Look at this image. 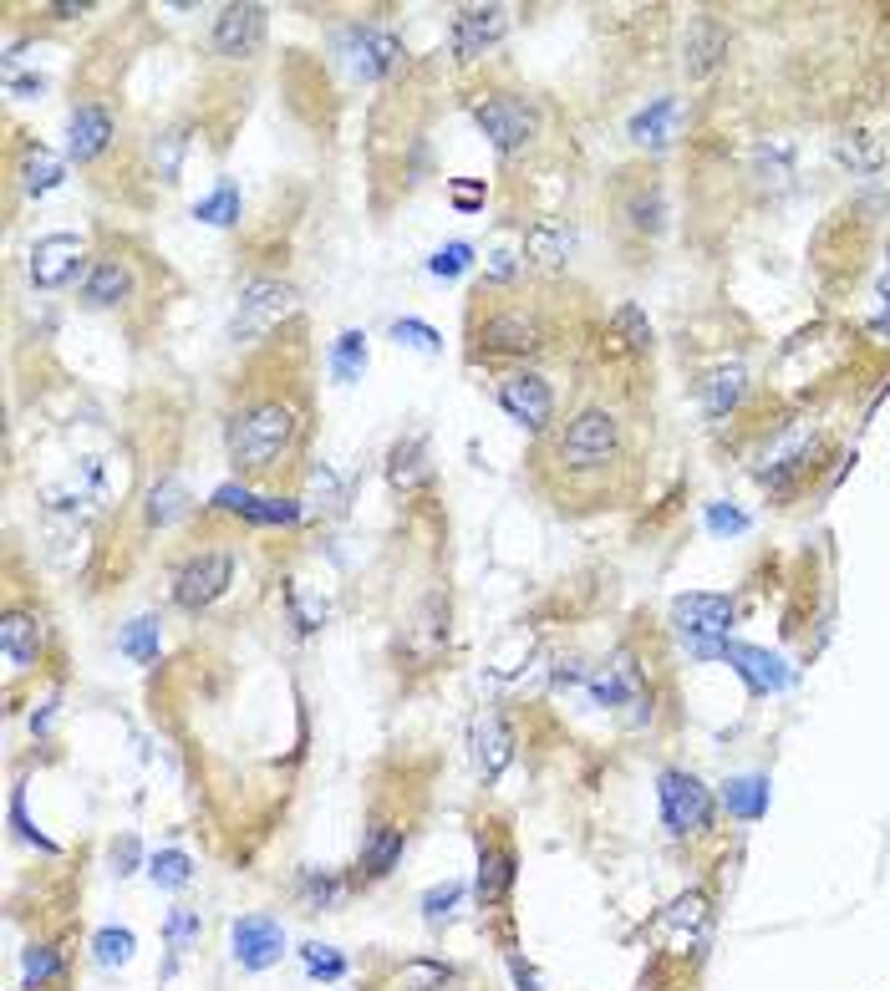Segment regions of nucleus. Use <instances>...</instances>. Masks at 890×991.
<instances>
[{
	"label": "nucleus",
	"instance_id": "nucleus-24",
	"mask_svg": "<svg viewBox=\"0 0 890 991\" xmlns=\"http://www.w3.org/2000/svg\"><path fill=\"white\" fill-rule=\"evenodd\" d=\"M402 849H408V829L402 824H372L367 844H361V870L367 880H387V874L402 864Z\"/></svg>",
	"mask_w": 890,
	"mask_h": 991
},
{
	"label": "nucleus",
	"instance_id": "nucleus-36",
	"mask_svg": "<svg viewBox=\"0 0 890 991\" xmlns=\"http://www.w3.org/2000/svg\"><path fill=\"white\" fill-rule=\"evenodd\" d=\"M183 148H189V132H183V128H169V132H158V138H153V173L163 183H179Z\"/></svg>",
	"mask_w": 890,
	"mask_h": 991
},
{
	"label": "nucleus",
	"instance_id": "nucleus-43",
	"mask_svg": "<svg viewBox=\"0 0 890 991\" xmlns=\"http://www.w3.org/2000/svg\"><path fill=\"white\" fill-rule=\"evenodd\" d=\"M199 935H204L199 910H169V920H163V941H169V951H193Z\"/></svg>",
	"mask_w": 890,
	"mask_h": 991
},
{
	"label": "nucleus",
	"instance_id": "nucleus-17",
	"mask_svg": "<svg viewBox=\"0 0 890 991\" xmlns=\"http://www.w3.org/2000/svg\"><path fill=\"white\" fill-rule=\"evenodd\" d=\"M722 661L738 671V677L748 681V692L758 697H769V692H783L789 687V671H783L779 657H769L763 645H743V641H728L722 645Z\"/></svg>",
	"mask_w": 890,
	"mask_h": 991
},
{
	"label": "nucleus",
	"instance_id": "nucleus-30",
	"mask_svg": "<svg viewBox=\"0 0 890 991\" xmlns=\"http://www.w3.org/2000/svg\"><path fill=\"white\" fill-rule=\"evenodd\" d=\"M189 514V489H183L179 478H158L153 493H148V524H173V519Z\"/></svg>",
	"mask_w": 890,
	"mask_h": 991
},
{
	"label": "nucleus",
	"instance_id": "nucleus-28",
	"mask_svg": "<svg viewBox=\"0 0 890 991\" xmlns=\"http://www.w3.org/2000/svg\"><path fill=\"white\" fill-rule=\"evenodd\" d=\"M524 254H530L534 264H544V270H560V264L570 260V229L550 224V219L530 224L524 229Z\"/></svg>",
	"mask_w": 890,
	"mask_h": 991
},
{
	"label": "nucleus",
	"instance_id": "nucleus-29",
	"mask_svg": "<svg viewBox=\"0 0 890 991\" xmlns=\"http://www.w3.org/2000/svg\"><path fill=\"white\" fill-rule=\"evenodd\" d=\"M672 118H677V102L672 97H657L647 112L631 118V138H637L641 148H667L672 143Z\"/></svg>",
	"mask_w": 890,
	"mask_h": 991
},
{
	"label": "nucleus",
	"instance_id": "nucleus-19",
	"mask_svg": "<svg viewBox=\"0 0 890 991\" xmlns=\"http://www.w3.org/2000/svg\"><path fill=\"white\" fill-rule=\"evenodd\" d=\"M0 657H6V671H11V677H21V671L37 667V657H41V621L37 615L6 610V621H0Z\"/></svg>",
	"mask_w": 890,
	"mask_h": 991
},
{
	"label": "nucleus",
	"instance_id": "nucleus-21",
	"mask_svg": "<svg viewBox=\"0 0 890 991\" xmlns=\"http://www.w3.org/2000/svg\"><path fill=\"white\" fill-rule=\"evenodd\" d=\"M509 758H514V732H509L499 717H483L479 728H473V763H479L483 783H499Z\"/></svg>",
	"mask_w": 890,
	"mask_h": 991
},
{
	"label": "nucleus",
	"instance_id": "nucleus-23",
	"mask_svg": "<svg viewBox=\"0 0 890 991\" xmlns=\"http://www.w3.org/2000/svg\"><path fill=\"white\" fill-rule=\"evenodd\" d=\"M748 392V371L743 361H718V367L702 377V407H708V418H728Z\"/></svg>",
	"mask_w": 890,
	"mask_h": 991
},
{
	"label": "nucleus",
	"instance_id": "nucleus-54",
	"mask_svg": "<svg viewBox=\"0 0 890 991\" xmlns=\"http://www.w3.org/2000/svg\"><path fill=\"white\" fill-rule=\"evenodd\" d=\"M509 971H514V987H519V991H540V981H534V971L524 967V955H509Z\"/></svg>",
	"mask_w": 890,
	"mask_h": 991
},
{
	"label": "nucleus",
	"instance_id": "nucleus-53",
	"mask_svg": "<svg viewBox=\"0 0 890 991\" xmlns=\"http://www.w3.org/2000/svg\"><path fill=\"white\" fill-rule=\"evenodd\" d=\"M514 270H519V264H514V254H509V250H493L489 254V276L493 280H514Z\"/></svg>",
	"mask_w": 890,
	"mask_h": 991
},
{
	"label": "nucleus",
	"instance_id": "nucleus-16",
	"mask_svg": "<svg viewBox=\"0 0 890 991\" xmlns=\"http://www.w3.org/2000/svg\"><path fill=\"white\" fill-rule=\"evenodd\" d=\"M82 239L77 234H47L37 239V250H31V280L41 290H61L67 280L82 270Z\"/></svg>",
	"mask_w": 890,
	"mask_h": 991
},
{
	"label": "nucleus",
	"instance_id": "nucleus-4",
	"mask_svg": "<svg viewBox=\"0 0 890 991\" xmlns=\"http://www.w3.org/2000/svg\"><path fill=\"white\" fill-rule=\"evenodd\" d=\"M657 799H662V824L667 834L687 839V834H702L712 824V793L702 789L698 773H687V768H667L657 778Z\"/></svg>",
	"mask_w": 890,
	"mask_h": 991
},
{
	"label": "nucleus",
	"instance_id": "nucleus-40",
	"mask_svg": "<svg viewBox=\"0 0 890 991\" xmlns=\"http://www.w3.org/2000/svg\"><path fill=\"white\" fill-rule=\"evenodd\" d=\"M158 641H163V631H158V615H138V621L118 635V645L133 661H153L158 657Z\"/></svg>",
	"mask_w": 890,
	"mask_h": 991
},
{
	"label": "nucleus",
	"instance_id": "nucleus-55",
	"mask_svg": "<svg viewBox=\"0 0 890 991\" xmlns=\"http://www.w3.org/2000/svg\"><path fill=\"white\" fill-rule=\"evenodd\" d=\"M453 203H458V209H479L483 189H479V183H453Z\"/></svg>",
	"mask_w": 890,
	"mask_h": 991
},
{
	"label": "nucleus",
	"instance_id": "nucleus-49",
	"mask_svg": "<svg viewBox=\"0 0 890 991\" xmlns=\"http://www.w3.org/2000/svg\"><path fill=\"white\" fill-rule=\"evenodd\" d=\"M469 244H448V250H438L433 260H428V270H433L438 280H453V276H463L469 270Z\"/></svg>",
	"mask_w": 890,
	"mask_h": 991
},
{
	"label": "nucleus",
	"instance_id": "nucleus-7",
	"mask_svg": "<svg viewBox=\"0 0 890 991\" xmlns=\"http://www.w3.org/2000/svg\"><path fill=\"white\" fill-rule=\"evenodd\" d=\"M662 945L672 955H687V961H702V951L712 945V905L702 890H687V895H677L672 905H667L662 915Z\"/></svg>",
	"mask_w": 890,
	"mask_h": 991
},
{
	"label": "nucleus",
	"instance_id": "nucleus-6",
	"mask_svg": "<svg viewBox=\"0 0 890 991\" xmlns=\"http://www.w3.org/2000/svg\"><path fill=\"white\" fill-rule=\"evenodd\" d=\"M473 118H479L483 138H489L499 153H519V148L530 143L534 132H540V112L530 102H519V97H473Z\"/></svg>",
	"mask_w": 890,
	"mask_h": 991
},
{
	"label": "nucleus",
	"instance_id": "nucleus-32",
	"mask_svg": "<svg viewBox=\"0 0 890 991\" xmlns=\"http://www.w3.org/2000/svg\"><path fill=\"white\" fill-rule=\"evenodd\" d=\"M61 183V163L47 148H26L21 153V189L26 193H51Z\"/></svg>",
	"mask_w": 890,
	"mask_h": 991
},
{
	"label": "nucleus",
	"instance_id": "nucleus-46",
	"mask_svg": "<svg viewBox=\"0 0 890 991\" xmlns=\"http://www.w3.org/2000/svg\"><path fill=\"white\" fill-rule=\"evenodd\" d=\"M240 519H250V524H296V519H301V503L296 499H250V509H244Z\"/></svg>",
	"mask_w": 890,
	"mask_h": 991
},
{
	"label": "nucleus",
	"instance_id": "nucleus-2",
	"mask_svg": "<svg viewBox=\"0 0 890 991\" xmlns=\"http://www.w3.org/2000/svg\"><path fill=\"white\" fill-rule=\"evenodd\" d=\"M301 422L290 412L286 402H254L244 407L240 418L229 422V463L240 468V473H266L276 468L280 458L290 453V442H296Z\"/></svg>",
	"mask_w": 890,
	"mask_h": 991
},
{
	"label": "nucleus",
	"instance_id": "nucleus-14",
	"mask_svg": "<svg viewBox=\"0 0 890 991\" xmlns=\"http://www.w3.org/2000/svg\"><path fill=\"white\" fill-rule=\"evenodd\" d=\"M509 31V11L504 6H463L453 16V51L458 61H479L489 47H499Z\"/></svg>",
	"mask_w": 890,
	"mask_h": 991
},
{
	"label": "nucleus",
	"instance_id": "nucleus-50",
	"mask_svg": "<svg viewBox=\"0 0 890 991\" xmlns=\"http://www.w3.org/2000/svg\"><path fill=\"white\" fill-rule=\"evenodd\" d=\"M11 824L21 829V839H31V844L37 849H47V854H57V844H51L47 834H37V829H31V819H26V793L16 789V799H11Z\"/></svg>",
	"mask_w": 890,
	"mask_h": 991
},
{
	"label": "nucleus",
	"instance_id": "nucleus-11",
	"mask_svg": "<svg viewBox=\"0 0 890 991\" xmlns=\"http://www.w3.org/2000/svg\"><path fill=\"white\" fill-rule=\"evenodd\" d=\"M586 681H590V697L601 707H637V712H631V728H637L641 717H651V697H647V681H641V667L626 657V651L611 657L606 667H596Z\"/></svg>",
	"mask_w": 890,
	"mask_h": 991
},
{
	"label": "nucleus",
	"instance_id": "nucleus-18",
	"mask_svg": "<svg viewBox=\"0 0 890 991\" xmlns=\"http://www.w3.org/2000/svg\"><path fill=\"white\" fill-rule=\"evenodd\" d=\"M108 143H112V112L102 108V102H82V108H72V122H67V158L92 163Z\"/></svg>",
	"mask_w": 890,
	"mask_h": 991
},
{
	"label": "nucleus",
	"instance_id": "nucleus-35",
	"mask_svg": "<svg viewBox=\"0 0 890 991\" xmlns=\"http://www.w3.org/2000/svg\"><path fill=\"white\" fill-rule=\"evenodd\" d=\"M193 219H204V224H240V189L234 183H219L209 199L193 203Z\"/></svg>",
	"mask_w": 890,
	"mask_h": 991
},
{
	"label": "nucleus",
	"instance_id": "nucleus-38",
	"mask_svg": "<svg viewBox=\"0 0 890 991\" xmlns=\"http://www.w3.org/2000/svg\"><path fill=\"white\" fill-rule=\"evenodd\" d=\"M387 473H392V483H398V489H418L422 478H428V463H422V442L418 438L398 442V448H392V468H387Z\"/></svg>",
	"mask_w": 890,
	"mask_h": 991
},
{
	"label": "nucleus",
	"instance_id": "nucleus-52",
	"mask_svg": "<svg viewBox=\"0 0 890 991\" xmlns=\"http://www.w3.org/2000/svg\"><path fill=\"white\" fill-rule=\"evenodd\" d=\"M250 499H254V493L244 489V483H224V489H214V509H224V514H244Z\"/></svg>",
	"mask_w": 890,
	"mask_h": 991
},
{
	"label": "nucleus",
	"instance_id": "nucleus-12",
	"mask_svg": "<svg viewBox=\"0 0 890 991\" xmlns=\"http://www.w3.org/2000/svg\"><path fill=\"white\" fill-rule=\"evenodd\" d=\"M499 407H504L519 428L544 432L550 418H554V392H550V382H544L540 371H514V377L499 382Z\"/></svg>",
	"mask_w": 890,
	"mask_h": 991
},
{
	"label": "nucleus",
	"instance_id": "nucleus-47",
	"mask_svg": "<svg viewBox=\"0 0 890 991\" xmlns=\"http://www.w3.org/2000/svg\"><path fill=\"white\" fill-rule=\"evenodd\" d=\"M458 900H463V884H458V880L433 884V890L422 895V920H428V925H443V920L453 915V905H458Z\"/></svg>",
	"mask_w": 890,
	"mask_h": 991
},
{
	"label": "nucleus",
	"instance_id": "nucleus-41",
	"mask_svg": "<svg viewBox=\"0 0 890 991\" xmlns=\"http://www.w3.org/2000/svg\"><path fill=\"white\" fill-rule=\"evenodd\" d=\"M341 895H347V884H341L331 870H306L301 874V900L311 910H331Z\"/></svg>",
	"mask_w": 890,
	"mask_h": 991
},
{
	"label": "nucleus",
	"instance_id": "nucleus-13",
	"mask_svg": "<svg viewBox=\"0 0 890 991\" xmlns=\"http://www.w3.org/2000/svg\"><path fill=\"white\" fill-rule=\"evenodd\" d=\"M229 945H234V961L244 971H270L286 955V931H280L276 915H240L229 931Z\"/></svg>",
	"mask_w": 890,
	"mask_h": 991
},
{
	"label": "nucleus",
	"instance_id": "nucleus-10",
	"mask_svg": "<svg viewBox=\"0 0 890 991\" xmlns=\"http://www.w3.org/2000/svg\"><path fill=\"white\" fill-rule=\"evenodd\" d=\"M229 580H234V560H229L224 550H204L179 564V574H173V600H179L183 610H204L224 595Z\"/></svg>",
	"mask_w": 890,
	"mask_h": 991
},
{
	"label": "nucleus",
	"instance_id": "nucleus-48",
	"mask_svg": "<svg viewBox=\"0 0 890 991\" xmlns=\"http://www.w3.org/2000/svg\"><path fill=\"white\" fill-rule=\"evenodd\" d=\"M392 341H398V347H412V351H428V357L443 347V336H438L428 321H412V316L408 321H392Z\"/></svg>",
	"mask_w": 890,
	"mask_h": 991
},
{
	"label": "nucleus",
	"instance_id": "nucleus-3",
	"mask_svg": "<svg viewBox=\"0 0 890 991\" xmlns=\"http://www.w3.org/2000/svg\"><path fill=\"white\" fill-rule=\"evenodd\" d=\"M672 625L687 641L692 657H722L728 645V625H733V600L728 595H682L672 605Z\"/></svg>",
	"mask_w": 890,
	"mask_h": 991
},
{
	"label": "nucleus",
	"instance_id": "nucleus-44",
	"mask_svg": "<svg viewBox=\"0 0 890 991\" xmlns=\"http://www.w3.org/2000/svg\"><path fill=\"white\" fill-rule=\"evenodd\" d=\"M61 961H67V955H61V945H31V951H26V987L37 991V987H47L51 977H57L61 971Z\"/></svg>",
	"mask_w": 890,
	"mask_h": 991
},
{
	"label": "nucleus",
	"instance_id": "nucleus-1",
	"mask_svg": "<svg viewBox=\"0 0 890 991\" xmlns=\"http://www.w3.org/2000/svg\"><path fill=\"white\" fill-rule=\"evenodd\" d=\"M621 453H626V422L611 407H580L550 448L554 468L566 478H601L621 463Z\"/></svg>",
	"mask_w": 890,
	"mask_h": 991
},
{
	"label": "nucleus",
	"instance_id": "nucleus-33",
	"mask_svg": "<svg viewBox=\"0 0 890 991\" xmlns=\"http://www.w3.org/2000/svg\"><path fill=\"white\" fill-rule=\"evenodd\" d=\"M133 931H122V925H102V931L92 935V955H97V967H128L133 961Z\"/></svg>",
	"mask_w": 890,
	"mask_h": 991
},
{
	"label": "nucleus",
	"instance_id": "nucleus-9",
	"mask_svg": "<svg viewBox=\"0 0 890 991\" xmlns=\"http://www.w3.org/2000/svg\"><path fill=\"white\" fill-rule=\"evenodd\" d=\"M341 61L361 82H382L387 72L402 67V41L387 26H351L347 37H341Z\"/></svg>",
	"mask_w": 890,
	"mask_h": 991
},
{
	"label": "nucleus",
	"instance_id": "nucleus-25",
	"mask_svg": "<svg viewBox=\"0 0 890 991\" xmlns=\"http://www.w3.org/2000/svg\"><path fill=\"white\" fill-rule=\"evenodd\" d=\"M722 57H728V31H722L718 21H698L692 31H687V47H682L687 77H708Z\"/></svg>",
	"mask_w": 890,
	"mask_h": 991
},
{
	"label": "nucleus",
	"instance_id": "nucleus-57",
	"mask_svg": "<svg viewBox=\"0 0 890 991\" xmlns=\"http://www.w3.org/2000/svg\"><path fill=\"white\" fill-rule=\"evenodd\" d=\"M880 296L890 300V260H886V276H880Z\"/></svg>",
	"mask_w": 890,
	"mask_h": 991
},
{
	"label": "nucleus",
	"instance_id": "nucleus-5",
	"mask_svg": "<svg viewBox=\"0 0 890 991\" xmlns=\"http://www.w3.org/2000/svg\"><path fill=\"white\" fill-rule=\"evenodd\" d=\"M290 311H296V286H286V280H250V286L240 290V311H234L229 336H234V341H260V336L276 331Z\"/></svg>",
	"mask_w": 890,
	"mask_h": 991
},
{
	"label": "nucleus",
	"instance_id": "nucleus-37",
	"mask_svg": "<svg viewBox=\"0 0 890 991\" xmlns=\"http://www.w3.org/2000/svg\"><path fill=\"white\" fill-rule=\"evenodd\" d=\"M148 874H153L158 890H183V884L193 880V860L183 854V849H163V854L148 860Z\"/></svg>",
	"mask_w": 890,
	"mask_h": 991
},
{
	"label": "nucleus",
	"instance_id": "nucleus-22",
	"mask_svg": "<svg viewBox=\"0 0 890 991\" xmlns=\"http://www.w3.org/2000/svg\"><path fill=\"white\" fill-rule=\"evenodd\" d=\"M509 884H514V854L483 839V844H479V880H473V895H479V905L483 910H489V905H504Z\"/></svg>",
	"mask_w": 890,
	"mask_h": 991
},
{
	"label": "nucleus",
	"instance_id": "nucleus-56",
	"mask_svg": "<svg viewBox=\"0 0 890 991\" xmlns=\"http://www.w3.org/2000/svg\"><path fill=\"white\" fill-rule=\"evenodd\" d=\"M112 860H118V874H133V864H138V844H133V839H122V849L112 854Z\"/></svg>",
	"mask_w": 890,
	"mask_h": 991
},
{
	"label": "nucleus",
	"instance_id": "nucleus-15",
	"mask_svg": "<svg viewBox=\"0 0 890 991\" xmlns=\"http://www.w3.org/2000/svg\"><path fill=\"white\" fill-rule=\"evenodd\" d=\"M266 6H224L214 21V51L229 61L254 57L260 41H266Z\"/></svg>",
	"mask_w": 890,
	"mask_h": 991
},
{
	"label": "nucleus",
	"instance_id": "nucleus-51",
	"mask_svg": "<svg viewBox=\"0 0 890 991\" xmlns=\"http://www.w3.org/2000/svg\"><path fill=\"white\" fill-rule=\"evenodd\" d=\"M708 529H712V534H743L748 514H738V509H728V503H712V509H708Z\"/></svg>",
	"mask_w": 890,
	"mask_h": 991
},
{
	"label": "nucleus",
	"instance_id": "nucleus-31",
	"mask_svg": "<svg viewBox=\"0 0 890 991\" xmlns=\"http://www.w3.org/2000/svg\"><path fill=\"white\" fill-rule=\"evenodd\" d=\"M361 371H367V336L341 331L337 347H331V377H337V382H357Z\"/></svg>",
	"mask_w": 890,
	"mask_h": 991
},
{
	"label": "nucleus",
	"instance_id": "nucleus-27",
	"mask_svg": "<svg viewBox=\"0 0 890 991\" xmlns=\"http://www.w3.org/2000/svg\"><path fill=\"white\" fill-rule=\"evenodd\" d=\"M621 219L637 229V234H662V224H667L662 189H657V183H637V189L626 193V203H621Z\"/></svg>",
	"mask_w": 890,
	"mask_h": 991
},
{
	"label": "nucleus",
	"instance_id": "nucleus-45",
	"mask_svg": "<svg viewBox=\"0 0 890 991\" xmlns=\"http://www.w3.org/2000/svg\"><path fill=\"white\" fill-rule=\"evenodd\" d=\"M840 158L850 163V173H866V179H876V173H880V143H876V138H866V132H854L850 143H840Z\"/></svg>",
	"mask_w": 890,
	"mask_h": 991
},
{
	"label": "nucleus",
	"instance_id": "nucleus-34",
	"mask_svg": "<svg viewBox=\"0 0 890 991\" xmlns=\"http://www.w3.org/2000/svg\"><path fill=\"white\" fill-rule=\"evenodd\" d=\"M611 341L621 351H647L651 347V321L637 311V306H621V311L611 316Z\"/></svg>",
	"mask_w": 890,
	"mask_h": 991
},
{
	"label": "nucleus",
	"instance_id": "nucleus-39",
	"mask_svg": "<svg viewBox=\"0 0 890 991\" xmlns=\"http://www.w3.org/2000/svg\"><path fill=\"white\" fill-rule=\"evenodd\" d=\"M448 981H453V967H448V961H433V955H418V961L402 967V987L408 991H443Z\"/></svg>",
	"mask_w": 890,
	"mask_h": 991
},
{
	"label": "nucleus",
	"instance_id": "nucleus-8",
	"mask_svg": "<svg viewBox=\"0 0 890 991\" xmlns=\"http://www.w3.org/2000/svg\"><path fill=\"white\" fill-rule=\"evenodd\" d=\"M473 336H479V347L489 351V357H534V351L544 347L540 316L524 311V306H499V311H489L483 326H473Z\"/></svg>",
	"mask_w": 890,
	"mask_h": 991
},
{
	"label": "nucleus",
	"instance_id": "nucleus-42",
	"mask_svg": "<svg viewBox=\"0 0 890 991\" xmlns=\"http://www.w3.org/2000/svg\"><path fill=\"white\" fill-rule=\"evenodd\" d=\"M301 961H306V977H316V981H341V977H347V955L331 951V945H321V941H306Z\"/></svg>",
	"mask_w": 890,
	"mask_h": 991
},
{
	"label": "nucleus",
	"instance_id": "nucleus-26",
	"mask_svg": "<svg viewBox=\"0 0 890 991\" xmlns=\"http://www.w3.org/2000/svg\"><path fill=\"white\" fill-rule=\"evenodd\" d=\"M722 803H728V813H733V819L753 824V819H763V813H769V778H758V773L728 778V783H722Z\"/></svg>",
	"mask_w": 890,
	"mask_h": 991
},
{
	"label": "nucleus",
	"instance_id": "nucleus-20",
	"mask_svg": "<svg viewBox=\"0 0 890 991\" xmlns=\"http://www.w3.org/2000/svg\"><path fill=\"white\" fill-rule=\"evenodd\" d=\"M128 296H133V270H128V260H97L92 270H87L82 300L92 311H112V306H122Z\"/></svg>",
	"mask_w": 890,
	"mask_h": 991
}]
</instances>
